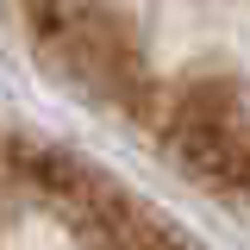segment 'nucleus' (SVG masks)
Instances as JSON below:
<instances>
[{"label": "nucleus", "mask_w": 250, "mask_h": 250, "mask_svg": "<svg viewBox=\"0 0 250 250\" xmlns=\"http://www.w3.org/2000/svg\"><path fill=\"white\" fill-rule=\"evenodd\" d=\"M163 138L175 163L194 169L200 182L225 194H250V88L238 75L188 82L163 113Z\"/></svg>", "instance_id": "1"}]
</instances>
